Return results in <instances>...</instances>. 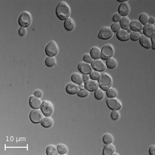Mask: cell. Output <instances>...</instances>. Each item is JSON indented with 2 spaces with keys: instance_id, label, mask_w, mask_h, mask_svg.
<instances>
[{
  "instance_id": "cell-1",
  "label": "cell",
  "mask_w": 155,
  "mask_h": 155,
  "mask_svg": "<svg viewBox=\"0 0 155 155\" xmlns=\"http://www.w3.org/2000/svg\"><path fill=\"white\" fill-rule=\"evenodd\" d=\"M56 14L59 19L65 20L70 14V6L65 1H61L58 3L56 8Z\"/></svg>"
},
{
  "instance_id": "cell-2",
  "label": "cell",
  "mask_w": 155,
  "mask_h": 155,
  "mask_svg": "<svg viewBox=\"0 0 155 155\" xmlns=\"http://www.w3.org/2000/svg\"><path fill=\"white\" fill-rule=\"evenodd\" d=\"M98 82L100 88L103 90H106L111 88L112 84V79L110 74L104 73L100 74Z\"/></svg>"
},
{
  "instance_id": "cell-3",
  "label": "cell",
  "mask_w": 155,
  "mask_h": 155,
  "mask_svg": "<svg viewBox=\"0 0 155 155\" xmlns=\"http://www.w3.org/2000/svg\"><path fill=\"white\" fill-rule=\"evenodd\" d=\"M101 53V58L104 60H107L112 58L114 53L113 47L110 44H107L102 47Z\"/></svg>"
},
{
  "instance_id": "cell-4",
  "label": "cell",
  "mask_w": 155,
  "mask_h": 155,
  "mask_svg": "<svg viewBox=\"0 0 155 155\" xmlns=\"http://www.w3.org/2000/svg\"><path fill=\"white\" fill-rule=\"evenodd\" d=\"M32 16L28 12H24L19 18V23L21 27L26 28L30 26L32 22Z\"/></svg>"
},
{
  "instance_id": "cell-5",
  "label": "cell",
  "mask_w": 155,
  "mask_h": 155,
  "mask_svg": "<svg viewBox=\"0 0 155 155\" xmlns=\"http://www.w3.org/2000/svg\"><path fill=\"white\" fill-rule=\"evenodd\" d=\"M45 52L48 56H56L58 52V47L56 42L54 40H51L46 47Z\"/></svg>"
},
{
  "instance_id": "cell-6",
  "label": "cell",
  "mask_w": 155,
  "mask_h": 155,
  "mask_svg": "<svg viewBox=\"0 0 155 155\" xmlns=\"http://www.w3.org/2000/svg\"><path fill=\"white\" fill-rule=\"evenodd\" d=\"M44 114L42 111L39 109H34L31 112L30 118L32 123L38 124L41 123L44 118Z\"/></svg>"
},
{
  "instance_id": "cell-7",
  "label": "cell",
  "mask_w": 155,
  "mask_h": 155,
  "mask_svg": "<svg viewBox=\"0 0 155 155\" xmlns=\"http://www.w3.org/2000/svg\"><path fill=\"white\" fill-rule=\"evenodd\" d=\"M41 111L42 112L44 115L46 116H50L53 113L54 111L53 104L48 100H44L42 103L41 106Z\"/></svg>"
},
{
  "instance_id": "cell-8",
  "label": "cell",
  "mask_w": 155,
  "mask_h": 155,
  "mask_svg": "<svg viewBox=\"0 0 155 155\" xmlns=\"http://www.w3.org/2000/svg\"><path fill=\"white\" fill-rule=\"evenodd\" d=\"M106 104L112 110H118L122 107L120 101L116 98H109L106 100Z\"/></svg>"
},
{
  "instance_id": "cell-9",
  "label": "cell",
  "mask_w": 155,
  "mask_h": 155,
  "mask_svg": "<svg viewBox=\"0 0 155 155\" xmlns=\"http://www.w3.org/2000/svg\"><path fill=\"white\" fill-rule=\"evenodd\" d=\"M113 35V32L111 30V28L105 26L100 31L98 34V37L101 40H107L111 38Z\"/></svg>"
},
{
  "instance_id": "cell-10",
  "label": "cell",
  "mask_w": 155,
  "mask_h": 155,
  "mask_svg": "<svg viewBox=\"0 0 155 155\" xmlns=\"http://www.w3.org/2000/svg\"><path fill=\"white\" fill-rule=\"evenodd\" d=\"M78 67L79 71L83 74H90V72L93 71V68L91 65L85 62L80 63Z\"/></svg>"
},
{
  "instance_id": "cell-11",
  "label": "cell",
  "mask_w": 155,
  "mask_h": 155,
  "mask_svg": "<svg viewBox=\"0 0 155 155\" xmlns=\"http://www.w3.org/2000/svg\"><path fill=\"white\" fill-rule=\"evenodd\" d=\"M91 66L93 69L98 72H103L106 68V65L104 63L100 60H94L91 63Z\"/></svg>"
},
{
  "instance_id": "cell-12",
  "label": "cell",
  "mask_w": 155,
  "mask_h": 155,
  "mask_svg": "<svg viewBox=\"0 0 155 155\" xmlns=\"http://www.w3.org/2000/svg\"><path fill=\"white\" fill-rule=\"evenodd\" d=\"M42 100L40 98L37 97L36 96H31L29 101V104L30 106L34 109H39L42 106Z\"/></svg>"
},
{
  "instance_id": "cell-13",
  "label": "cell",
  "mask_w": 155,
  "mask_h": 155,
  "mask_svg": "<svg viewBox=\"0 0 155 155\" xmlns=\"http://www.w3.org/2000/svg\"><path fill=\"white\" fill-rule=\"evenodd\" d=\"M143 32L145 36L148 38H151L155 33V26L149 23H147L144 25L143 28Z\"/></svg>"
},
{
  "instance_id": "cell-14",
  "label": "cell",
  "mask_w": 155,
  "mask_h": 155,
  "mask_svg": "<svg viewBox=\"0 0 155 155\" xmlns=\"http://www.w3.org/2000/svg\"><path fill=\"white\" fill-rule=\"evenodd\" d=\"M84 86H85V88L90 92L95 91L99 87L97 81L94 80H90L86 82Z\"/></svg>"
},
{
  "instance_id": "cell-15",
  "label": "cell",
  "mask_w": 155,
  "mask_h": 155,
  "mask_svg": "<svg viewBox=\"0 0 155 155\" xmlns=\"http://www.w3.org/2000/svg\"><path fill=\"white\" fill-rule=\"evenodd\" d=\"M129 11V6L126 1L120 3L118 7V13L121 16H123V17L127 16Z\"/></svg>"
},
{
  "instance_id": "cell-16",
  "label": "cell",
  "mask_w": 155,
  "mask_h": 155,
  "mask_svg": "<svg viewBox=\"0 0 155 155\" xmlns=\"http://www.w3.org/2000/svg\"><path fill=\"white\" fill-rule=\"evenodd\" d=\"M116 36L118 40L122 42L127 41L130 39L129 33L124 29H120L117 31L116 33Z\"/></svg>"
},
{
  "instance_id": "cell-17",
  "label": "cell",
  "mask_w": 155,
  "mask_h": 155,
  "mask_svg": "<svg viewBox=\"0 0 155 155\" xmlns=\"http://www.w3.org/2000/svg\"><path fill=\"white\" fill-rule=\"evenodd\" d=\"M66 90L68 94L74 95L78 93V92L79 91V85L74 82H70L66 86Z\"/></svg>"
},
{
  "instance_id": "cell-18",
  "label": "cell",
  "mask_w": 155,
  "mask_h": 155,
  "mask_svg": "<svg viewBox=\"0 0 155 155\" xmlns=\"http://www.w3.org/2000/svg\"><path fill=\"white\" fill-rule=\"evenodd\" d=\"M140 43L142 46L146 49H150L152 47V42L149 38L144 35H141L140 38Z\"/></svg>"
},
{
  "instance_id": "cell-19",
  "label": "cell",
  "mask_w": 155,
  "mask_h": 155,
  "mask_svg": "<svg viewBox=\"0 0 155 155\" xmlns=\"http://www.w3.org/2000/svg\"><path fill=\"white\" fill-rule=\"evenodd\" d=\"M129 27L131 30L136 32H140L143 30V26L140 21L133 20L130 23Z\"/></svg>"
},
{
  "instance_id": "cell-20",
  "label": "cell",
  "mask_w": 155,
  "mask_h": 155,
  "mask_svg": "<svg viewBox=\"0 0 155 155\" xmlns=\"http://www.w3.org/2000/svg\"><path fill=\"white\" fill-rule=\"evenodd\" d=\"M101 51L99 47H94L91 49L90 54L92 58L94 60H99L101 58Z\"/></svg>"
},
{
  "instance_id": "cell-21",
  "label": "cell",
  "mask_w": 155,
  "mask_h": 155,
  "mask_svg": "<svg viewBox=\"0 0 155 155\" xmlns=\"http://www.w3.org/2000/svg\"><path fill=\"white\" fill-rule=\"evenodd\" d=\"M115 151V148L113 144H108L104 146L103 151V155H112Z\"/></svg>"
},
{
  "instance_id": "cell-22",
  "label": "cell",
  "mask_w": 155,
  "mask_h": 155,
  "mask_svg": "<svg viewBox=\"0 0 155 155\" xmlns=\"http://www.w3.org/2000/svg\"><path fill=\"white\" fill-rule=\"evenodd\" d=\"M74 26L75 23L74 20L70 17L64 21V27L66 30L69 31L72 30L74 28Z\"/></svg>"
},
{
  "instance_id": "cell-23",
  "label": "cell",
  "mask_w": 155,
  "mask_h": 155,
  "mask_svg": "<svg viewBox=\"0 0 155 155\" xmlns=\"http://www.w3.org/2000/svg\"><path fill=\"white\" fill-rule=\"evenodd\" d=\"M120 24L121 28H123L122 29L127 30L129 28L130 22L129 19L128 18L127 16H124L122 17L120 21Z\"/></svg>"
},
{
  "instance_id": "cell-24",
  "label": "cell",
  "mask_w": 155,
  "mask_h": 155,
  "mask_svg": "<svg viewBox=\"0 0 155 155\" xmlns=\"http://www.w3.org/2000/svg\"><path fill=\"white\" fill-rule=\"evenodd\" d=\"M72 80L73 82L77 84L83 83V76H82L80 74L75 72L73 74L72 76Z\"/></svg>"
},
{
  "instance_id": "cell-25",
  "label": "cell",
  "mask_w": 155,
  "mask_h": 155,
  "mask_svg": "<svg viewBox=\"0 0 155 155\" xmlns=\"http://www.w3.org/2000/svg\"><path fill=\"white\" fill-rule=\"evenodd\" d=\"M53 121L50 116L44 117L42 120L41 124L44 128H49L53 125Z\"/></svg>"
},
{
  "instance_id": "cell-26",
  "label": "cell",
  "mask_w": 155,
  "mask_h": 155,
  "mask_svg": "<svg viewBox=\"0 0 155 155\" xmlns=\"http://www.w3.org/2000/svg\"><path fill=\"white\" fill-rule=\"evenodd\" d=\"M46 152L48 155H58L59 154L57 147L52 145L47 147Z\"/></svg>"
},
{
  "instance_id": "cell-27",
  "label": "cell",
  "mask_w": 155,
  "mask_h": 155,
  "mask_svg": "<svg viewBox=\"0 0 155 155\" xmlns=\"http://www.w3.org/2000/svg\"><path fill=\"white\" fill-rule=\"evenodd\" d=\"M106 65L110 69H113L117 66V61L115 58L112 57L106 60Z\"/></svg>"
},
{
  "instance_id": "cell-28",
  "label": "cell",
  "mask_w": 155,
  "mask_h": 155,
  "mask_svg": "<svg viewBox=\"0 0 155 155\" xmlns=\"http://www.w3.org/2000/svg\"><path fill=\"white\" fill-rule=\"evenodd\" d=\"M117 94V92L115 88H110L106 90V95L109 98L115 97Z\"/></svg>"
},
{
  "instance_id": "cell-29",
  "label": "cell",
  "mask_w": 155,
  "mask_h": 155,
  "mask_svg": "<svg viewBox=\"0 0 155 155\" xmlns=\"http://www.w3.org/2000/svg\"><path fill=\"white\" fill-rule=\"evenodd\" d=\"M139 20H140V22L142 24L145 25L148 23L149 16L146 13H142L140 15V16L139 17Z\"/></svg>"
},
{
  "instance_id": "cell-30",
  "label": "cell",
  "mask_w": 155,
  "mask_h": 155,
  "mask_svg": "<svg viewBox=\"0 0 155 155\" xmlns=\"http://www.w3.org/2000/svg\"><path fill=\"white\" fill-rule=\"evenodd\" d=\"M57 148H58V153L60 155L65 154L66 153H67V151H68L67 146L65 144H60L58 145Z\"/></svg>"
},
{
  "instance_id": "cell-31",
  "label": "cell",
  "mask_w": 155,
  "mask_h": 155,
  "mask_svg": "<svg viewBox=\"0 0 155 155\" xmlns=\"http://www.w3.org/2000/svg\"><path fill=\"white\" fill-rule=\"evenodd\" d=\"M113 140V137L110 133H106L104 134V136L103 137V141L106 144L112 143Z\"/></svg>"
},
{
  "instance_id": "cell-32",
  "label": "cell",
  "mask_w": 155,
  "mask_h": 155,
  "mask_svg": "<svg viewBox=\"0 0 155 155\" xmlns=\"http://www.w3.org/2000/svg\"><path fill=\"white\" fill-rule=\"evenodd\" d=\"M95 97L97 99L101 100L104 97V92L102 90V89L100 88H98L97 90H95Z\"/></svg>"
},
{
  "instance_id": "cell-33",
  "label": "cell",
  "mask_w": 155,
  "mask_h": 155,
  "mask_svg": "<svg viewBox=\"0 0 155 155\" xmlns=\"http://www.w3.org/2000/svg\"><path fill=\"white\" fill-rule=\"evenodd\" d=\"M56 62V58L54 56H48L46 59V64L48 67H52L55 64Z\"/></svg>"
},
{
  "instance_id": "cell-34",
  "label": "cell",
  "mask_w": 155,
  "mask_h": 155,
  "mask_svg": "<svg viewBox=\"0 0 155 155\" xmlns=\"http://www.w3.org/2000/svg\"><path fill=\"white\" fill-rule=\"evenodd\" d=\"M141 36V35L139 32L132 31L130 34V38L133 41H137L140 39Z\"/></svg>"
},
{
  "instance_id": "cell-35",
  "label": "cell",
  "mask_w": 155,
  "mask_h": 155,
  "mask_svg": "<svg viewBox=\"0 0 155 155\" xmlns=\"http://www.w3.org/2000/svg\"><path fill=\"white\" fill-rule=\"evenodd\" d=\"M100 76V74L99 72L95 70H93L90 74V78L96 81L98 80Z\"/></svg>"
},
{
  "instance_id": "cell-36",
  "label": "cell",
  "mask_w": 155,
  "mask_h": 155,
  "mask_svg": "<svg viewBox=\"0 0 155 155\" xmlns=\"http://www.w3.org/2000/svg\"><path fill=\"white\" fill-rule=\"evenodd\" d=\"M78 95L79 97H85L88 95V90H87L86 88H82L79 90V91L78 92Z\"/></svg>"
},
{
  "instance_id": "cell-37",
  "label": "cell",
  "mask_w": 155,
  "mask_h": 155,
  "mask_svg": "<svg viewBox=\"0 0 155 155\" xmlns=\"http://www.w3.org/2000/svg\"><path fill=\"white\" fill-rule=\"evenodd\" d=\"M111 28L113 32H117L121 28L120 24L119 22H114L112 24Z\"/></svg>"
},
{
  "instance_id": "cell-38",
  "label": "cell",
  "mask_w": 155,
  "mask_h": 155,
  "mask_svg": "<svg viewBox=\"0 0 155 155\" xmlns=\"http://www.w3.org/2000/svg\"><path fill=\"white\" fill-rule=\"evenodd\" d=\"M120 117V113L118 110H113L111 113V117L113 120H118Z\"/></svg>"
},
{
  "instance_id": "cell-39",
  "label": "cell",
  "mask_w": 155,
  "mask_h": 155,
  "mask_svg": "<svg viewBox=\"0 0 155 155\" xmlns=\"http://www.w3.org/2000/svg\"><path fill=\"white\" fill-rule=\"evenodd\" d=\"M84 60L86 63H91L93 62V58L90 56V53H86L85 54L84 56L83 57Z\"/></svg>"
},
{
  "instance_id": "cell-40",
  "label": "cell",
  "mask_w": 155,
  "mask_h": 155,
  "mask_svg": "<svg viewBox=\"0 0 155 155\" xmlns=\"http://www.w3.org/2000/svg\"><path fill=\"white\" fill-rule=\"evenodd\" d=\"M122 18V16L119 13H116L113 17V20L115 22H118Z\"/></svg>"
},
{
  "instance_id": "cell-41",
  "label": "cell",
  "mask_w": 155,
  "mask_h": 155,
  "mask_svg": "<svg viewBox=\"0 0 155 155\" xmlns=\"http://www.w3.org/2000/svg\"><path fill=\"white\" fill-rule=\"evenodd\" d=\"M26 28H23V27H21L19 28V34L21 36H24V35H26Z\"/></svg>"
},
{
  "instance_id": "cell-42",
  "label": "cell",
  "mask_w": 155,
  "mask_h": 155,
  "mask_svg": "<svg viewBox=\"0 0 155 155\" xmlns=\"http://www.w3.org/2000/svg\"><path fill=\"white\" fill-rule=\"evenodd\" d=\"M151 40L152 42V47L153 49H155V33H154L151 37Z\"/></svg>"
},
{
  "instance_id": "cell-43",
  "label": "cell",
  "mask_w": 155,
  "mask_h": 155,
  "mask_svg": "<svg viewBox=\"0 0 155 155\" xmlns=\"http://www.w3.org/2000/svg\"><path fill=\"white\" fill-rule=\"evenodd\" d=\"M149 154L151 155H155V145H153V146H151V147L149 148Z\"/></svg>"
},
{
  "instance_id": "cell-44",
  "label": "cell",
  "mask_w": 155,
  "mask_h": 155,
  "mask_svg": "<svg viewBox=\"0 0 155 155\" xmlns=\"http://www.w3.org/2000/svg\"><path fill=\"white\" fill-rule=\"evenodd\" d=\"M83 82H86L87 81L90 80V76L89 74H84L83 75Z\"/></svg>"
},
{
  "instance_id": "cell-45",
  "label": "cell",
  "mask_w": 155,
  "mask_h": 155,
  "mask_svg": "<svg viewBox=\"0 0 155 155\" xmlns=\"http://www.w3.org/2000/svg\"><path fill=\"white\" fill-rule=\"evenodd\" d=\"M42 92L40 90H37L35 92V96L38 98H40L42 96Z\"/></svg>"
},
{
  "instance_id": "cell-46",
  "label": "cell",
  "mask_w": 155,
  "mask_h": 155,
  "mask_svg": "<svg viewBox=\"0 0 155 155\" xmlns=\"http://www.w3.org/2000/svg\"><path fill=\"white\" fill-rule=\"evenodd\" d=\"M155 19L154 17H151L150 18H149V20H148V23L151 24L153 25L154 24H155Z\"/></svg>"
},
{
  "instance_id": "cell-47",
  "label": "cell",
  "mask_w": 155,
  "mask_h": 155,
  "mask_svg": "<svg viewBox=\"0 0 155 155\" xmlns=\"http://www.w3.org/2000/svg\"><path fill=\"white\" fill-rule=\"evenodd\" d=\"M79 88H80V89L85 88V86H84V84L83 83L80 84H79Z\"/></svg>"
},
{
  "instance_id": "cell-48",
  "label": "cell",
  "mask_w": 155,
  "mask_h": 155,
  "mask_svg": "<svg viewBox=\"0 0 155 155\" xmlns=\"http://www.w3.org/2000/svg\"><path fill=\"white\" fill-rule=\"evenodd\" d=\"M117 1H118V2H120L123 3L124 2H126V0H123V1H120V0H118Z\"/></svg>"
},
{
  "instance_id": "cell-49",
  "label": "cell",
  "mask_w": 155,
  "mask_h": 155,
  "mask_svg": "<svg viewBox=\"0 0 155 155\" xmlns=\"http://www.w3.org/2000/svg\"><path fill=\"white\" fill-rule=\"evenodd\" d=\"M112 155H119V154H118V153H115V152H114V153L113 154H112Z\"/></svg>"
},
{
  "instance_id": "cell-50",
  "label": "cell",
  "mask_w": 155,
  "mask_h": 155,
  "mask_svg": "<svg viewBox=\"0 0 155 155\" xmlns=\"http://www.w3.org/2000/svg\"><path fill=\"white\" fill-rule=\"evenodd\" d=\"M140 32V34H142V33H143V30L141 31H140V32Z\"/></svg>"
}]
</instances>
